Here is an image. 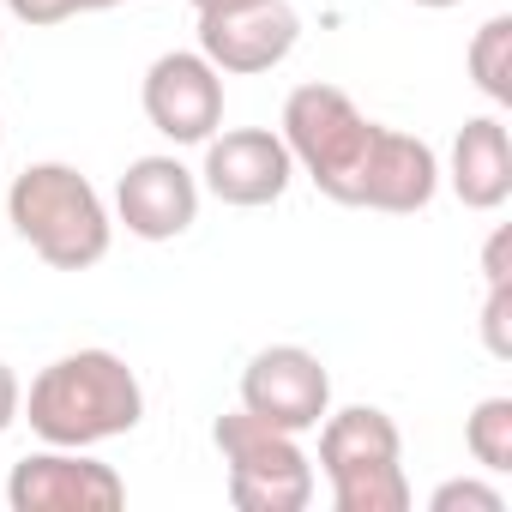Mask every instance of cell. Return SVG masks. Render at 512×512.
<instances>
[{"label":"cell","instance_id":"obj_17","mask_svg":"<svg viewBox=\"0 0 512 512\" xmlns=\"http://www.w3.org/2000/svg\"><path fill=\"white\" fill-rule=\"evenodd\" d=\"M428 506L434 512H506V494L500 488H488V482H476V476H458V482H440L434 494H428Z\"/></svg>","mask_w":512,"mask_h":512},{"label":"cell","instance_id":"obj_14","mask_svg":"<svg viewBox=\"0 0 512 512\" xmlns=\"http://www.w3.org/2000/svg\"><path fill=\"white\" fill-rule=\"evenodd\" d=\"M464 67H470L476 91H482L494 109H506V103H512V19H506V13H494V19L470 37Z\"/></svg>","mask_w":512,"mask_h":512},{"label":"cell","instance_id":"obj_23","mask_svg":"<svg viewBox=\"0 0 512 512\" xmlns=\"http://www.w3.org/2000/svg\"><path fill=\"white\" fill-rule=\"evenodd\" d=\"M410 7H428V13H446V7H458V0H410Z\"/></svg>","mask_w":512,"mask_h":512},{"label":"cell","instance_id":"obj_21","mask_svg":"<svg viewBox=\"0 0 512 512\" xmlns=\"http://www.w3.org/2000/svg\"><path fill=\"white\" fill-rule=\"evenodd\" d=\"M193 13H229V7H247V0H187Z\"/></svg>","mask_w":512,"mask_h":512},{"label":"cell","instance_id":"obj_10","mask_svg":"<svg viewBox=\"0 0 512 512\" xmlns=\"http://www.w3.org/2000/svg\"><path fill=\"white\" fill-rule=\"evenodd\" d=\"M296 43H302V19L290 0H247L229 13H199V55L223 79L272 73L296 55Z\"/></svg>","mask_w":512,"mask_h":512},{"label":"cell","instance_id":"obj_19","mask_svg":"<svg viewBox=\"0 0 512 512\" xmlns=\"http://www.w3.org/2000/svg\"><path fill=\"white\" fill-rule=\"evenodd\" d=\"M19 404H25V386H19V374L7 362H0V434L19 422Z\"/></svg>","mask_w":512,"mask_h":512},{"label":"cell","instance_id":"obj_3","mask_svg":"<svg viewBox=\"0 0 512 512\" xmlns=\"http://www.w3.org/2000/svg\"><path fill=\"white\" fill-rule=\"evenodd\" d=\"M320 476L338 512H410L404 440L380 404L326 410L320 422Z\"/></svg>","mask_w":512,"mask_h":512},{"label":"cell","instance_id":"obj_22","mask_svg":"<svg viewBox=\"0 0 512 512\" xmlns=\"http://www.w3.org/2000/svg\"><path fill=\"white\" fill-rule=\"evenodd\" d=\"M109 7H121V0H79V13H109Z\"/></svg>","mask_w":512,"mask_h":512},{"label":"cell","instance_id":"obj_4","mask_svg":"<svg viewBox=\"0 0 512 512\" xmlns=\"http://www.w3.org/2000/svg\"><path fill=\"white\" fill-rule=\"evenodd\" d=\"M374 133H380V121H368V115L356 109V97L338 91V85H320V79H314V85H296V91L284 97L278 139L290 145L296 169H302L326 199H338V205H350Z\"/></svg>","mask_w":512,"mask_h":512},{"label":"cell","instance_id":"obj_16","mask_svg":"<svg viewBox=\"0 0 512 512\" xmlns=\"http://www.w3.org/2000/svg\"><path fill=\"white\" fill-rule=\"evenodd\" d=\"M482 344L494 362L512 356V278L488 284V302H482Z\"/></svg>","mask_w":512,"mask_h":512},{"label":"cell","instance_id":"obj_1","mask_svg":"<svg viewBox=\"0 0 512 512\" xmlns=\"http://www.w3.org/2000/svg\"><path fill=\"white\" fill-rule=\"evenodd\" d=\"M19 416L43 446H103L145 422V386L115 350H73L31 380Z\"/></svg>","mask_w":512,"mask_h":512},{"label":"cell","instance_id":"obj_18","mask_svg":"<svg viewBox=\"0 0 512 512\" xmlns=\"http://www.w3.org/2000/svg\"><path fill=\"white\" fill-rule=\"evenodd\" d=\"M19 25H31V31H49V25H67L73 13H79V0H0Z\"/></svg>","mask_w":512,"mask_h":512},{"label":"cell","instance_id":"obj_12","mask_svg":"<svg viewBox=\"0 0 512 512\" xmlns=\"http://www.w3.org/2000/svg\"><path fill=\"white\" fill-rule=\"evenodd\" d=\"M434 193H440V157H434V145L416 139V133L380 127L374 145H368V157H362V175H356L350 205L410 217V211H428Z\"/></svg>","mask_w":512,"mask_h":512},{"label":"cell","instance_id":"obj_5","mask_svg":"<svg viewBox=\"0 0 512 512\" xmlns=\"http://www.w3.org/2000/svg\"><path fill=\"white\" fill-rule=\"evenodd\" d=\"M211 446L229 476V500L241 512H302L314 500V458L302 452V434L272 428L247 410L217 416Z\"/></svg>","mask_w":512,"mask_h":512},{"label":"cell","instance_id":"obj_15","mask_svg":"<svg viewBox=\"0 0 512 512\" xmlns=\"http://www.w3.org/2000/svg\"><path fill=\"white\" fill-rule=\"evenodd\" d=\"M464 446L488 476H506L512 470V398H482L464 416Z\"/></svg>","mask_w":512,"mask_h":512},{"label":"cell","instance_id":"obj_8","mask_svg":"<svg viewBox=\"0 0 512 512\" xmlns=\"http://www.w3.org/2000/svg\"><path fill=\"white\" fill-rule=\"evenodd\" d=\"M296 181V157L272 127H229L205 139V163H199V187L235 211H260L278 205Z\"/></svg>","mask_w":512,"mask_h":512},{"label":"cell","instance_id":"obj_11","mask_svg":"<svg viewBox=\"0 0 512 512\" xmlns=\"http://www.w3.org/2000/svg\"><path fill=\"white\" fill-rule=\"evenodd\" d=\"M115 223L139 241H175L199 223V175L181 157H133L115 181Z\"/></svg>","mask_w":512,"mask_h":512},{"label":"cell","instance_id":"obj_20","mask_svg":"<svg viewBox=\"0 0 512 512\" xmlns=\"http://www.w3.org/2000/svg\"><path fill=\"white\" fill-rule=\"evenodd\" d=\"M506 247H512V235H506V229H494V241L482 247V272H488V284L512 278V266H506Z\"/></svg>","mask_w":512,"mask_h":512},{"label":"cell","instance_id":"obj_7","mask_svg":"<svg viewBox=\"0 0 512 512\" xmlns=\"http://www.w3.org/2000/svg\"><path fill=\"white\" fill-rule=\"evenodd\" d=\"M241 410L272 422V428L308 434L332 410V374L302 344H266V350H253V362L241 368Z\"/></svg>","mask_w":512,"mask_h":512},{"label":"cell","instance_id":"obj_24","mask_svg":"<svg viewBox=\"0 0 512 512\" xmlns=\"http://www.w3.org/2000/svg\"><path fill=\"white\" fill-rule=\"evenodd\" d=\"M0 145H7V127H0Z\"/></svg>","mask_w":512,"mask_h":512},{"label":"cell","instance_id":"obj_9","mask_svg":"<svg viewBox=\"0 0 512 512\" xmlns=\"http://www.w3.org/2000/svg\"><path fill=\"white\" fill-rule=\"evenodd\" d=\"M139 103L169 145H205L223 127V73L199 49H169L145 67Z\"/></svg>","mask_w":512,"mask_h":512},{"label":"cell","instance_id":"obj_6","mask_svg":"<svg viewBox=\"0 0 512 512\" xmlns=\"http://www.w3.org/2000/svg\"><path fill=\"white\" fill-rule=\"evenodd\" d=\"M121 500H127L121 470L91 458V446L25 452L7 476V506L13 512H115Z\"/></svg>","mask_w":512,"mask_h":512},{"label":"cell","instance_id":"obj_13","mask_svg":"<svg viewBox=\"0 0 512 512\" xmlns=\"http://www.w3.org/2000/svg\"><path fill=\"white\" fill-rule=\"evenodd\" d=\"M446 181L464 211H500L512 199V139H506L500 115H470L458 127Z\"/></svg>","mask_w":512,"mask_h":512},{"label":"cell","instance_id":"obj_2","mask_svg":"<svg viewBox=\"0 0 512 512\" xmlns=\"http://www.w3.org/2000/svg\"><path fill=\"white\" fill-rule=\"evenodd\" d=\"M7 217L19 241L55 272H91L115 241V217L103 193L73 163H31L25 175H13Z\"/></svg>","mask_w":512,"mask_h":512}]
</instances>
